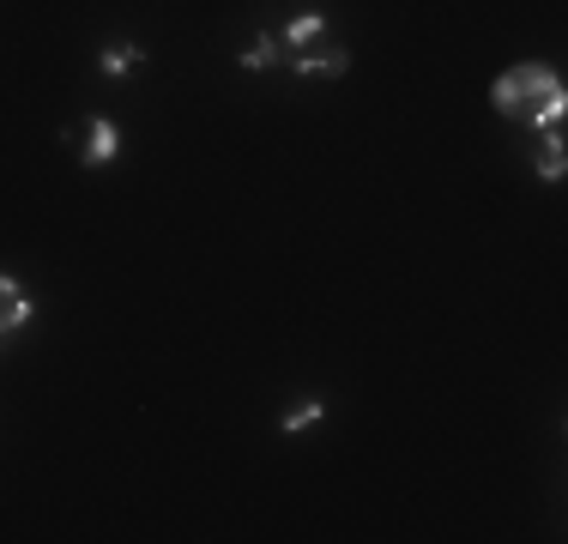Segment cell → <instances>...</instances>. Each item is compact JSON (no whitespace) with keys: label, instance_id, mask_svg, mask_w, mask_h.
I'll list each match as a JSON object with an SVG mask.
<instances>
[{"label":"cell","instance_id":"cell-5","mask_svg":"<svg viewBox=\"0 0 568 544\" xmlns=\"http://www.w3.org/2000/svg\"><path fill=\"white\" fill-rule=\"evenodd\" d=\"M24 321H31V296H24L19 279H7V272H0V339L19 333Z\"/></svg>","mask_w":568,"mask_h":544},{"label":"cell","instance_id":"cell-8","mask_svg":"<svg viewBox=\"0 0 568 544\" xmlns=\"http://www.w3.org/2000/svg\"><path fill=\"white\" fill-rule=\"evenodd\" d=\"M133 67H145V49L140 43H110V49L98 54V73H110V79L133 73Z\"/></svg>","mask_w":568,"mask_h":544},{"label":"cell","instance_id":"cell-7","mask_svg":"<svg viewBox=\"0 0 568 544\" xmlns=\"http://www.w3.org/2000/svg\"><path fill=\"white\" fill-rule=\"evenodd\" d=\"M242 67L248 73H261V67H284V43H278V31H261L248 49H242Z\"/></svg>","mask_w":568,"mask_h":544},{"label":"cell","instance_id":"cell-3","mask_svg":"<svg viewBox=\"0 0 568 544\" xmlns=\"http://www.w3.org/2000/svg\"><path fill=\"white\" fill-rule=\"evenodd\" d=\"M115 152H121V133H115V121H103V115H91L85 121V145H79V158L98 170V163H115Z\"/></svg>","mask_w":568,"mask_h":544},{"label":"cell","instance_id":"cell-10","mask_svg":"<svg viewBox=\"0 0 568 544\" xmlns=\"http://www.w3.org/2000/svg\"><path fill=\"white\" fill-rule=\"evenodd\" d=\"M321 417H327V405H321V400H303L296 412H284V417H278V430H284V435H303V430H315Z\"/></svg>","mask_w":568,"mask_h":544},{"label":"cell","instance_id":"cell-2","mask_svg":"<svg viewBox=\"0 0 568 544\" xmlns=\"http://www.w3.org/2000/svg\"><path fill=\"white\" fill-rule=\"evenodd\" d=\"M284 67L303 79H321V73H345L351 67V49L339 43H308V49H284Z\"/></svg>","mask_w":568,"mask_h":544},{"label":"cell","instance_id":"cell-4","mask_svg":"<svg viewBox=\"0 0 568 544\" xmlns=\"http://www.w3.org/2000/svg\"><path fill=\"white\" fill-rule=\"evenodd\" d=\"M562 115H568V91H562V79H557V85H545L532 103L520 109V121H526V128H557Z\"/></svg>","mask_w":568,"mask_h":544},{"label":"cell","instance_id":"cell-6","mask_svg":"<svg viewBox=\"0 0 568 544\" xmlns=\"http://www.w3.org/2000/svg\"><path fill=\"white\" fill-rule=\"evenodd\" d=\"M321 37H327V12H296V19L278 31V43L284 49H308V43H321Z\"/></svg>","mask_w":568,"mask_h":544},{"label":"cell","instance_id":"cell-9","mask_svg":"<svg viewBox=\"0 0 568 544\" xmlns=\"http://www.w3.org/2000/svg\"><path fill=\"white\" fill-rule=\"evenodd\" d=\"M562 170H568V152H562L557 133L545 128V145H538V175H545V182H562Z\"/></svg>","mask_w":568,"mask_h":544},{"label":"cell","instance_id":"cell-1","mask_svg":"<svg viewBox=\"0 0 568 544\" xmlns=\"http://www.w3.org/2000/svg\"><path fill=\"white\" fill-rule=\"evenodd\" d=\"M545 85H557V67H545V61H520V67H508V73L490 85V103L503 109V115H520V109L532 103Z\"/></svg>","mask_w":568,"mask_h":544}]
</instances>
